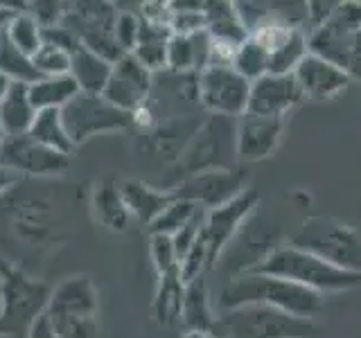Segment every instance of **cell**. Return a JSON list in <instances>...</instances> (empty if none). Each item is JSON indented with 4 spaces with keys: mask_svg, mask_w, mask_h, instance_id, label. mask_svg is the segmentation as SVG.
I'll list each match as a JSON object with an SVG mask.
<instances>
[{
    "mask_svg": "<svg viewBox=\"0 0 361 338\" xmlns=\"http://www.w3.org/2000/svg\"><path fill=\"white\" fill-rule=\"evenodd\" d=\"M338 3H325V0H312V3H305V16L310 20V32L321 27L323 23L332 16V11L336 9Z\"/></svg>",
    "mask_w": 361,
    "mask_h": 338,
    "instance_id": "obj_40",
    "label": "cell"
},
{
    "mask_svg": "<svg viewBox=\"0 0 361 338\" xmlns=\"http://www.w3.org/2000/svg\"><path fill=\"white\" fill-rule=\"evenodd\" d=\"M27 338H59V336H56V332H54V327H52L48 315L41 313L39 318H37V323L32 325Z\"/></svg>",
    "mask_w": 361,
    "mask_h": 338,
    "instance_id": "obj_42",
    "label": "cell"
},
{
    "mask_svg": "<svg viewBox=\"0 0 361 338\" xmlns=\"http://www.w3.org/2000/svg\"><path fill=\"white\" fill-rule=\"evenodd\" d=\"M285 120L282 118H262L244 113L237 118V161L240 163H259L274 156Z\"/></svg>",
    "mask_w": 361,
    "mask_h": 338,
    "instance_id": "obj_15",
    "label": "cell"
},
{
    "mask_svg": "<svg viewBox=\"0 0 361 338\" xmlns=\"http://www.w3.org/2000/svg\"><path fill=\"white\" fill-rule=\"evenodd\" d=\"M357 30H361V3L345 0L336 5L332 16L321 27L307 32V48L312 54L343 68L350 41Z\"/></svg>",
    "mask_w": 361,
    "mask_h": 338,
    "instance_id": "obj_11",
    "label": "cell"
},
{
    "mask_svg": "<svg viewBox=\"0 0 361 338\" xmlns=\"http://www.w3.org/2000/svg\"><path fill=\"white\" fill-rule=\"evenodd\" d=\"M0 75H5L11 84H32L39 75L34 70L32 56L23 54L14 43L7 39V34H0Z\"/></svg>",
    "mask_w": 361,
    "mask_h": 338,
    "instance_id": "obj_32",
    "label": "cell"
},
{
    "mask_svg": "<svg viewBox=\"0 0 361 338\" xmlns=\"http://www.w3.org/2000/svg\"><path fill=\"white\" fill-rule=\"evenodd\" d=\"M71 59H73L71 52L43 43L41 50L32 56V63L39 77H59V75H71Z\"/></svg>",
    "mask_w": 361,
    "mask_h": 338,
    "instance_id": "obj_35",
    "label": "cell"
},
{
    "mask_svg": "<svg viewBox=\"0 0 361 338\" xmlns=\"http://www.w3.org/2000/svg\"><path fill=\"white\" fill-rule=\"evenodd\" d=\"M343 70L348 73L350 79H357V82H361V30H357L353 41H350Z\"/></svg>",
    "mask_w": 361,
    "mask_h": 338,
    "instance_id": "obj_41",
    "label": "cell"
},
{
    "mask_svg": "<svg viewBox=\"0 0 361 338\" xmlns=\"http://www.w3.org/2000/svg\"><path fill=\"white\" fill-rule=\"evenodd\" d=\"M201 208H197L195 203L183 201V199H176L169 203V206L158 214L154 219V223L149 225V232L152 234H167V237H174L183 225L195 217Z\"/></svg>",
    "mask_w": 361,
    "mask_h": 338,
    "instance_id": "obj_34",
    "label": "cell"
},
{
    "mask_svg": "<svg viewBox=\"0 0 361 338\" xmlns=\"http://www.w3.org/2000/svg\"><path fill=\"white\" fill-rule=\"evenodd\" d=\"M93 210L99 223L109 230L122 232L127 230L131 214L127 210V203H124L120 194V185L113 183V180H102L93 192Z\"/></svg>",
    "mask_w": 361,
    "mask_h": 338,
    "instance_id": "obj_27",
    "label": "cell"
},
{
    "mask_svg": "<svg viewBox=\"0 0 361 338\" xmlns=\"http://www.w3.org/2000/svg\"><path fill=\"white\" fill-rule=\"evenodd\" d=\"M251 82L233 65H210L199 73V104L210 115L242 118L248 108Z\"/></svg>",
    "mask_w": 361,
    "mask_h": 338,
    "instance_id": "obj_8",
    "label": "cell"
},
{
    "mask_svg": "<svg viewBox=\"0 0 361 338\" xmlns=\"http://www.w3.org/2000/svg\"><path fill=\"white\" fill-rule=\"evenodd\" d=\"M183 338H217L212 332H185Z\"/></svg>",
    "mask_w": 361,
    "mask_h": 338,
    "instance_id": "obj_45",
    "label": "cell"
},
{
    "mask_svg": "<svg viewBox=\"0 0 361 338\" xmlns=\"http://www.w3.org/2000/svg\"><path fill=\"white\" fill-rule=\"evenodd\" d=\"M68 3H54V0H39V3H27V11L37 18L41 27L59 25L63 20Z\"/></svg>",
    "mask_w": 361,
    "mask_h": 338,
    "instance_id": "obj_39",
    "label": "cell"
},
{
    "mask_svg": "<svg viewBox=\"0 0 361 338\" xmlns=\"http://www.w3.org/2000/svg\"><path fill=\"white\" fill-rule=\"evenodd\" d=\"M152 246H149V253H152V262L158 275H167L172 270H178V257L174 251V242L172 237L167 234H152Z\"/></svg>",
    "mask_w": 361,
    "mask_h": 338,
    "instance_id": "obj_38",
    "label": "cell"
},
{
    "mask_svg": "<svg viewBox=\"0 0 361 338\" xmlns=\"http://www.w3.org/2000/svg\"><path fill=\"white\" fill-rule=\"evenodd\" d=\"M154 84V73L135 59L133 54H124L111 68L109 84L104 88V95L113 106H118L127 113H135L140 106L147 104Z\"/></svg>",
    "mask_w": 361,
    "mask_h": 338,
    "instance_id": "obj_12",
    "label": "cell"
},
{
    "mask_svg": "<svg viewBox=\"0 0 361 338\" xmlns=\"http://www.w3.org/2000/svg\"><path fill=\"white\" fill-rule=\"evenodd\" d=\"M201 122L203 118L199 115H183L158 122L154 129L145 131L147 146H149V151H154V156H161L169 165H174L190 144L192 135L201 127Z\"/></svg>",
    "mask_w": 361,
    "mask_h": 338,
    "instance_id": "obj_17",
    "label": "cell"
},
{
    "mask_svg": "<svg viewBox=\"0 0 361 338\" xmlns=\"http://www.w3.org/2000/svg\"><path fill=\"white\" fill-rule=\"evenodd\" d=\"M246 304H262V307H271L312 320L323 309L325 296L276 275L257 273V270H242V273L231 275V280L219 291L217 311L246 307Z\"/></svg>",
    "mask_w": 361,
    "mask_h": 338,
    "instance_id": "obj_1",
    "label": "cell"
},
{
    "mask_svg": "<svg viewBox=\"0 0 361 338\" xmlns=\"http://www.w3.org/2000/svg\"><path fill=\"white\" fill-rule=\"evenodd\" d=\"M27 93L37 111H61L79 93V88L71 75H59L39 77L37 82L27 84Z\"/></svg>",
    "mask_w": 361,
    "mask_h": 338,
    "instance_id": "obj_26",
    "label": "cell"
},
{
    "mask_svg": "<svg viewBox=\"0 0 361 338\" xmlns=\"http://www.w3.org/2000/svg\"><path fill=\"white\" fill-rule=\"evenodd\" d=\"M34 118H37V108L32 106L27 84H11L7 97L0 101V124L7 138L27 135Z\"/></svg>",
    "mask_w": 361,
    "mask_h": 338,
    "instance_id": "obj_23",
    "label": "cell"
},
{
    "mask_svg": "<svg viewBox=\"0 0 361 338\" xmlns=\"http://www.w3.org/2000/svg\"><path fill=\"white\" fill-rule=\"evenodd\" d=\"M9 88H11V82L5 77V75H0V101H3L9 93Z\"/></svg>",
    "mask_w": 361,
    "mask_h": 338,
    "instance_id": "obj_44",
    "label": "cell"
},
{
    "mask_svg": "<svg viewBox=\"0 0 361 338\" xmlns=\"http://www.w3.org/2000/svg\"><path fill=\"white\" fill-rule=\"evenodd\" d=\"M206 32L214 43L233 50H237L248 39L235 3H206Z\"/></svg>",
    "mask_w": 361,
    "mask_h": 338,
    "instance_id": "obj_22",
    "label": "cell"
},
{
    "mask_svg": "<svg viewBox=\"0 0 361 338\" xmlns=\"http://www.w3.org/2000/svg\"><path fill=\"white\" fill-rule=\"evenodd\" d=\"M180 323L185 325V332H212L214 330L217 311L212 309L206 275L190 280L185 284Z\"/></svg>",
    "mask_w": 361,
    "mask_h": 338,
    "instance_id": "obj_21",
    "label": "cell"
},
{
    "mask_svg": "<svg viewBox=\"0 0 361 338\" xmlns=\"http://www.w3.org/2000/svg\"><path fill=\"white\" fill-rule=\"evenodd\" d=\"M291 244L319 255L336 268L361 273V232L332 217L305 219Z\"/></svg>",
    "mask_w": 361,
    "mask_h": 338,
    "instance_id": "obj_5",
    "label": "cell"
},
{
    "mask_svg": "<svg viewBox=\"0 0 361 338\" xmlns=\"http://www.w3.org/2000/svg\"><path fill=\"white\" fill-rule=\"evenodd\" d=\"M5 34H7V39L27 56H34L43 45V27L30 11H20V14L11 18Z\"/></svg>",
    "mask_w": 361,
    "mask_h": 338,
    "instance_id": "obj_33",
    "label": "cell"
},
{
    "mask_svg": "<svg viewBox=\"0 0 361 338\" xmlns=\"http://www.w3.org/2000/svg\"><path fill=\"white\" fill-rule=\"evenodd\" d=\"M118 7V5H116ZM113 39L124 54H131L140 39V14L138 9H118L113 23Z\"/></svg>",
    "mask_w": 361,
    "mask_h": 338,
    "instance_id": "obj_36",
    "label": "cell"
},
{
    "mask_svg": "<svg viewBox=\"0 0 361 338\" xmlns=\"http://www.w3.org/2000/svg\"><path fill=\"white\" fill-rule=\"evenodd\" d=\"M212 39L206 30L197 34H172L167 45V70L201 73L210 65Z\"/></svg>",
    "mask_w": 361,
    "mask_h": 338,
    "instance_id": "obj_19",
    "label": "cell"
},
{
    "mask_svg": "<svg viewBox=\"0 0 361 338\" xmlns=\"http://www.w3.org/2000/svg\"><path fill=\"white\" fill-rule=\"evenodd\" d=\"M172 39V30L167 25H156L140 18V39L131 52L149 73H161L167 68V45Z\"/></svg>",
    "mask_w": 361,
    "mask_h": 338,
    "instance_id": "obj_25",
    "label": "cell"
},
{
    "mask_svg": "<svg viewBox=\"0 0 361 338\" xmlns=\"http://www.w3.org/2000/svg\"><path fill=\"white\" fill-rule=\"evenodd\" d=\"M248 270L296 282V284L319 291L323 296L325 293H341L361 287V273H350V270L336 268L319 255L302 251V248L293 244H276Z\"/></svg>",
    "mask_w": 361,
    "mask_h": 338,
    "instance_id": "obj_2",
    "label": "cell"
},
{
    "mask_svg": "<svg viewBox=\"0 0 361 338\" xmlns=\"http://www.w3.org/2000/svg\"><path fill=\"white\" fill-rule=\"evenodd\" d=\"M269 61H271V52L259 43L255 37H248L240 48L235 50L233 56V70L240 73L248 82H257L259 77L269 75Z\"/></svg>",
    "mask_w": 361,
    "mask_h": 338,
    "instance_id": "obj_31",
    "label": "cell"
},
{
    "mask_svg": "<svg viewBox=\"0 0 361 338\" xmlns=\"http://www.w3.org/2000/svg\"><path fill=\"white\" fill-rule=\"evenodd\" d=\"M120 194L127 203V210L133 219L145 223L147 228L161 214L169 203L174 201V194L163 187H152L142 180H124L120 183Z\"/></svg>",
    "mask_w": 361,
    "mask_h": 338,
    "instance_id": "obj_20",
    "label": "cell"
},
{
    "mask_svg": "<svg viewBox=\"0 0 361 338\" xmlns=\"http://www.w3.org/2000/svg\"><path fill=\"white\" fill-rule=\"evenodd\" d=\"M305 99L293 75H264L251 84L246 113L262 118H282Z\"/></svg>",
    "mask_w": 361,
    "mask_h": 338,
    "instance_id": "obj_14",
    "label": "cell"
},
{
    "mask_svg": "<svg viewBox=\"0 0 361 338\" xmlns=\"http://www.w3.org/2000/svg\"><path fill=\"white\" fill-rule=\"evenodd\" d=\"M212 334L217 338H310L316 334V325L262 304H246L217 311Z\"/></svg>",
    "mask_w": 361,
    "mask_h": 338,
    "instance_id": "obj_4",
    "label": "cell"
},
{
    "mask_svg": "<svg viewBox=\"0 0 361 338\" xmlns=\"http://www.w3.org/2000/svg\"><path fill=\"white\" fill-rule=\"evenodd\" d=\"M235 167H240V161H237V120L208 115L203 118L201 127L192 135L185 151L172 165L169 178H172L174 187L180 180L195 174Z\"/></svg>",
    "mask_w": 361,
    "mask_h": 338,
    "instance_id": "obj_3",
    "label": "cell"
},
{
    "mask_svg": "<svg viewBox=\"0 0 361 338\" xmlns=\"http://www.w3.org/2000/svg\"><path fill=\"white\" fill-rule=\"evenodd\" d=\"M61 118L75 146L95 135L118 133L133 127L131 113L113 106L104 95L95 93H77L61 108Z\"/></svg>",
    "mask_w": 361,
    "mask_h": 338,
    "instance_id": "obj_7",
    "label": "cell"
},
{
    "mask_svg": "<svg viewBox=\"0 0 361 338\" xmlns=\"http://www.w3.org/2000/svg\"><path fill=\"white\" fill-rule=\"evenodd\" d=\"M248 174L246 169L240 165L235 169H212V172H201L195 174L185 180L176 183L172 189V194L176 199H183L195 203L201 210H214L221 208L226 203H231L235 196H240L246 187Z\"/></svg>",
    "mask_w": 361,
    "mask_h": 338,
    "instance_id": "obj_9",
    "label": "cell"
},
{
    "mask_svg": "<svg viewBox=\"0 0 361 338\" xmlns=\"http://www.w3.org/2000/svg\"><path fill=\"white\" fill-rule=\"evenodd\" d=\"M310 54L307 48V32L300 25L293 27L289 37L282 41L278 48L271 52L269 75H293L300 61Z\"/></svg>",
    "mask_w": 361,
    "mask_h": 338,
    "instance_id": "obj_30",
    "label": "cell"
},
{
    "mask_svg": "<svg viewBox=\"0 0 361 338\" xmlns=\"http://www.w3.org/2000/svg\"><path fill=\"white\" fill-rule=\"evenodd\" d=\"M27 135L34 142L48 146V149L61 156H71L75 149L71 135L66 131L61 111H37V118H34Z\"/></svg>",
    "mask_w": 361,
    "mask_h": 338,
    "instance_id": "obj_29",
    "label": "cell"
},
{
    "mask_svg": "<svg viewBox=\"0 0 361 338\" xmlns=\"http://www.w3.org/2000/svg\"><path fill=\"white\" fill-rule=\"evenodd\" d=\"M293 77H296L305 99H332L338 93H343L348 84L353 82L343 68L325 61L312 52L300 61Z\"/></svg>",
    "mask_w": 361,
    "mask_h": 338,
    "instance_id": "obj_16",
    "label": "cell"
},
{
    "mask_svg": "<svg viewBox=\"0 0 361 338\" xmlns=\"http://www.w3.org/2000/svg\"><path fill=\"white\" fill-rule=\"evenodd\" d=\"M0 296H3V311H0V334L18 336L30 334L32 325L41 313H45L50 300V289L25 277L14 268L3 266L0 280Z\"/></svg>",
    "mask_w": 361,
    "mask_h": 338,
    "instance_id": "obj_6",
    "label": "cell"
},
{
    "mask_svg": "<svg viewBox=\"0 0 361 338\" xmlns=\"http://www.w3.org/2000/svg\"><path fill=\"white\" fill-rule=\"evenodd\" d=\"M185 282L180 277V270H172L167 275H158V289L154 296V318L161 325H174L180 320V309H183Z\"/></svg>",
    "mask_w": 361,
    "mask_h": 338,
    "instance_id": "obj_28",
    "label": "cell"
},
{
    "mask_svg": "<svg viewBox=\"0 0 361 338\" xmlns=\"http://www.w3.org/2000/svg\"><path fill=\"white\" fill-rule=\"evenodd\" d=\"M71 163V156H61L48 146L34 142L30 135L5 138L0 144V165L16 172L18 176H50L61 174Z\"/></svg>",
    "mask_w": 361,
    "mask_h": 338,
    "instance_id": "obj_13",
    "label": "cell"
},
{
    "mask_svg": "<svg viewBox=\"0 0 361 338\" xmlns=\"http://www.w3.org/2000/svg\"><path fill=\"white\" fill-rule=\"evenodd\" d=\"M48 315H97V291L84 275L63 280L50 291Z\"/></svg>",
    "mask_w": 361,
    "mask_h": 338,
    "instance_id": "obj_18",
    "label": "cell"
},
{
    "mask_svg": "<svg viewBox=\"0 0 361 338\" xmlns=\"http://www.w3.org/2000/svg\"><path fill=\"white\" fill-rule=\"evenodd\" d=\"M18 174L16 172H11V169H7V167H3L0 165V194H5L7 189H11L16 183H18Z\"/></svg>",
    "mask_w": 361,
    "mask_h": 338,
    "instance_id": "obj_43",
    "label": "cell"
},
{
    "mask_svg": "<svg viewBox=\"0 0 361 338\" xmlns=\"http://www.w3.org/2000/svg\"><path fill=\"white\" fill-rule=\"evenodd\" d=\"M48 318L59 338H97V315H48Z\"/></svg>",
    "mask_w": 361,
    "mask_h": 338,
    "instance_id": "obj_37",
    "label": "cell"
},
{
    "mask_svg": "<svg viewBox=\"0 0 361 338\" xmlns=\"http://www.w3.org/2000/svg\"><path fill=\"white\" fill-rule=\"evenodd\" d=\"M5 138H7V133H5V129H3V124H0V144H3Z\"/></svg>",
    "mask_w": 361,
    "mask_h": 338,
    "instance_id": "obj_46",
    "label": "cell"
},
{
    "mask_svg": "<svg viewBox=\"0 0 361 338\" xmlns=\"http://www.w3.org/2000/svg\"><path fill=\"white\" fill-rule=\"evenodd\" d=\"M113 63L102 59L99 54L86 48H79L71 59V77L79 88V93H95L102 95L109 84Z\"/></svg>",
    "mask_w": 361,
    "mask_h": 338,
    "instance_id": "obj_24",
    "label": "cell"
},
{
    "mask_svg": "<svg viewBox=\"0 0 361 338\" xmlns=\"http://www.w3.org/2000/svg\"><path fill=\"white\" fill-rule=\"evenodd\" d=\"M257 201H259V194L255 189H244L242 194L235 196L231 203L206 212L201 242L206 246V257H208L210 268H214V264L221 259L228 244H233L235 234L242 230L246 219L251 217L253 210L257 208Z\"/></svg>",
    "mask_w": 361,
    "mask_h": 338,
    "instance_id": "obj_10",
    "label": "cell"
}]
</instances>
